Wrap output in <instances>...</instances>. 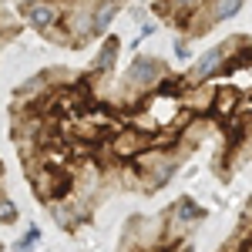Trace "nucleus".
<instances>
[{
  "instance_id": "f257e3e1",
  "label": "nucleus",
  "mask_w": 252,
  "mask_h": 252,
  "mask_svg": "<svg viewBox=\"0 0 252 252\" xmlns=\"http://www.w3.org/2000/svg\"><path fill=\"white\" fill-rule=\"evenodd\" d=\"M172 175H175V158L168 155V152L148 148V152H141V155H138L135 178L145 185V189H158V185H165Z\"/></svg>"
},
{
  "instance_id": "f03ea898",
  "label": "nucleus",
  "mask_w": 252,
  "mask_h": 252,
  "mask_svg": "<svg viewBox=\"0 0 252 252\" xmlns=\"http://www.w3.org/2000/svg\"><path fill=\"white\" fill-rule=\"evenodd\" d=\"M161 74H165V64L158 58H135L125 74V84H128V91H152L158 88Z\"/></svg>"
},
{
  "instance_id": "7ed1b4c3",
  "label": "nucleus",
  "mask_w": 252,
  "mask_h": 252,
  "mask_svg": "<svg viewBox=\"0 0 252 252\" xmlns=\"http://www.w3.org/2000/svg\"><path fill=\"white\" fill-rule=\"evenodd\" d=\"M152 148V135H145V131H138V128H128V131H118L111 138V152L118 158H135L141 152H148Z\"/></svg>"
},
{
  "instance_id": "20e7f679",
  "label": "nucleus",
  "mask_w": 252,
  "mask_h": 252,
  "mask_svg": "<svg viewBox=\"0 0 252 252\" xmlns=\"http://www.w3.org/2000/svg\"><path fill=\"white\" fill-rule=\"evenodd\" d=\"M229 47H232V44H219V47L209 51V54H202L198 64H195V71H192V81H205V78H212V74H219V71L225 67V54H229Z\"/></svg>"
},
{
  "instance_id": "39448f33",
  "label": "nucleus",
  "mask_w": 252,
  "mask_h": 252,
  "mask_svg": "<svg viewBox=\"0 0 252 252\" xmlns=\"http://www.w3.org/2000/svg\"><path fill=\"white\" fill-rule=\"evenodd\" d=\"M24 17L31 20L37 31H51V27L58 24L61 14H58V7H51V3H31V7L24 10Z\"/></svg>"
},
{
  "instance_id": "423d86ee",
  "label": "nucleus",
  "mask_w": 252,
  "mask_h": 252,
  "mask_svg": "<svg viewBox=\"0 0 252 252\" xmlns=\"http://www.w3.org/2000/svg\"><path fill=\"white\" fill-rule=\"evenodd\" d=\"M198 219H202V209L192 198H178L175 202V225H195Z\"/></svg>"
},
{
  "instance_id": "0eeeda50",
  "label": "nucleus",
  "mask_w": 252,
  "mask_h": 252,
  "mask_svg": "<svg viewBox=\"0 0 252 252\" xmlns=\"http://www.w3.org/2000/svg\"><path fill=\"white\" fill-rule=\"evenodd\" d=\"M235 101H239V88H222V91L212 94V111H219V115H232V111H239Z\"/></svg>"
},
{
  "instance_id": "6e6552de",
  "label": "nucleus",
  "mask_w": 252,
  "mask_h": 252,
  "mask_svg": "<svg viewBox=\"0 0 252 252\" xmlns=\"http://www.w3.org/2000/svg\"><path fill=\"white\" fill-rule=\"evenodd\" d=\"M118 14V3H108V7H91V34H101L108 24H111V17Z\"/></svg>"
},
{
  "instance_id": "1a4fd4ad",
  "label": "nucleus",
  "mask_w": 252,
  "mask_h": 252,
  "mask_svg": "<svg viewBox=\"0 0 252 252\" xmlns=\"http://www.w3.org/2000/svg\"><path fill=\"white\" fill-rule=\"evenodd\" d=\"M115 54H118V40L108 37V44L101 47V54H97V61H94V71H108V67L115 64Z\"/></svg>"
},
{
  "instance_id": "9d476101",
  "label": "nucleus",
  "mask_w": 252,
  "mask_h": 252,
  "mask_svg": "<svg viewBox=\"0 0 252 252\" xmlns=\"http://www.w3.org/2000/svg\"><path fill=\"white\" fill-rule=\"evenodd\" d=\"M242 3H235V0H225V3H219V7H209V20H222V17H232L235 10H239Z\"/></svg>"
},
{
  "instance_id": "9b49d317",
  "label": "nucleus",
  "mask_w": 252,
  "mask_h": 252,
  "mask_svg": "<svg viewBox=\"0 0 252 252\" xmlns=\"http://www.w3.org/2000/svg\"><path fill=\"white\" fill-rule=\"evenodd\" d=\"M0 222H7V225L17 222V205L10 198H3V195H0Z\"/></svg>"
},
{
  "instance_id": "f8f14e48",
  "label": "nucleus",
  "mask_w": 252,
  "mask_h": 252,
  "mask_svg": "<svg viewBox=\"0 0 252 252\" xmlns=\"http://www.w3.org/2000/svg\"><path fill=\"white\" fill-rule=\"evenodd\" d=\"M37 229H31V232H27V239H20V242H17V246H14V252H31V249H34V242H37Z\"/></svg>"
},
{
  "instance_id": "ddd939ff",
  "label": "nucleus",
  "mask_w": 252,
  "mask_h": 252,
  "mask_svg": "<svg viewBox=\"0 0 252 252\" xmlns=\"http://www.w3.org/2000/svg\"><path fill=\"white\" fill-rule=\"evenodd\" d=\"M0 178H3V165H0Z\"/></svg>"
}]
</instances>
